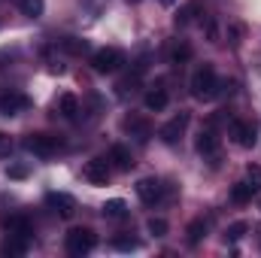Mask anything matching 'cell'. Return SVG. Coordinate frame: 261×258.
Listing matches in <instances>:
<instances>
[{"label":"cell","instance_id":"8","mask_svg":"<svg viewBox=\"0 0 261 258\" xmlns=\"http://www.w3.org/2000/svg\"><path fill=\"white\" fill-rule=\"evenodd\" d=\"M110 170H113L110 158H91V161H85L82 176H85L91 186H107V183H110Z\"/></svg>","mask_w":261,"mask_h":258},{"label":"cell","instance_id":"13","mask_svg":"<svg viewBox=\"0 0 261 258\" xmlns=\"http://www.w3.org/2000/svg\"><path fill=\"white\" fill-rule=\"evenodd\" d=\"M143 104H146V110H149V113H161V110H167V104H170V94H167V88L155 85V88H149V91H146Z\"/></svg>","mask_w":261,"mask_h":258},{"label":"cell","instance_id":"4","mask_svg":"<svg viewBox=\"0 0 261 258\" xmlns=\"http://www.w3.org/2000/svg\"><path fill=\"white\" fill-rule=\"evenodd\" d=\"M122 64H125V52L116 49V46H103V49H97V52L91 55L94 73H116Z\"/></svg>","mask_w":261,"mask_h":258},{"label":"cell","instance_id":"32","mask_svg":"<svg viewBox=\"0 0 261 258\" xmlns=\"http://www.w3.org/2000/svg\"><path fill=\"white\" fill-rule=\"evenodd\" d=\"M128 3H140V0H128Z\"/></svg>","mask_w":261,"mask_h":258},{"label":"cell","instance_id":"14","mask_svg":"<svg viewBox=\"0 0 261 258\" xmlns=\"http://www.w3.org/2000/svg\"><path fill=\"white\" fill-rule=\"evenodd\" d=\"M110 164L116 167V170H122V173H128L130 167H134V155H130L128 146H122V143H116L113 149H110Z\"/></svg>","mask_w":261,"mask_h":258},{"label":"cell","instance_id":"22","mask_svg":"<svg viewBox=\"0 0 261 258\" xmlns=\"http://www.w3.org/2000/svg\"><path fill=\"white\" fill-rule=\"evenodd\" d=\"M197 12H200V6H197V3H186V6L179 9V15H176V28H189V24L195 21Z\"/></svg>","mask_w":261,"mask_h":258},{"label":"cell","instance_id":"15","mask_svg":"<svg viewBox=\"0 0 261 258\" xmlns=\"http://www.w3.org/2000/svg\"><path fill=\"white\" fill-rule=\"evenodd\" d=\"M3 228H6V234H18V237H34V228H31V222H28L24 216H9V219L3 222Z\"/></svg>","mask_w":261,"mask_h":258},{"label":"cell","instance_id":"3","mask_svg":"<svg viewBox=\"0 0 261 258\" xmlns=\"http://www.w3.org/2000/svg\"><path fill=\"white\" fill-rule=\"evenodd\" d=\"M197 155L210 164V167H216L219 161H222V143H219V137H216V131L213 128H203L197 134Z\"/></svg>","mask_w":261,"mask_h":258},{"label":"cell","instance_id":"10","mask_svg":"<svg viewBox=\"0 0 261 258\" xmlns=\"http://www.w3.org/2000/svg\"><path fill=\"white\" fill-rule=\"evenodd\" d=\"M46 207L55 213V216H61V219H70L73 213H76V197L67 192H49L46 194Z\"/></svg>","mask_w":261,"mask_h":258},{"label":"cell","instance_id":"20","mask_svg":"<svg viewBox=\"0 0 261 258\" xmlns=\"http://www.w3.org/2000/svg\"><path fill=\"white\" fill-rule=\"evenodd\" d=\"M18 9H21V15H28V18H40L43 9H46V0H18Z\"/></svg>","mask_w":261,"mask_h":258},{"label":"cell","instance_id":"24","mask_svg":"<svg viewBox=\"0 0 261 258\" xmlns=\"http://www.w3.org/2000/svg\"><path fill=\"white\" fill-rule=\"evenodd\" d=\"M252 189H249V183H237L234 189H231V200L234 203H246V200H252Z\"/></svg>","mask_w":261,"mask_h":258},{"label":"cell","instance_id":"26","mask_svg":"<svg viewBox=\"0 0 261 258\" xmlns=\"http://www.w3.org/2000/svg\"><path fill=\"white\" fill-rule=\"evenodd\" d=\"M146 231H149L152 237H164V234H167V222H164V219H149V222H146Z\"/></svg>","mask_w":261,"mask_h":258},{"label":"cell","instance_id":"6","mask_svg":"<svg viewBox=\"0 0 261 258\" xmlns=\"http://www.w3.org/2000/svg\"><path fill=\"white\" fill-rule=\"evenodd\" d=\"M189 122H192V116H189V113H179V116H173L170 122H164V125H161V131H158L161 143L176 146V143L182 140V134L189 131Z\"/></svg>","mask_w":261,"mask_h":258},{"label":"cell","instance_id":"21","mask_svg":"<svg viewBox=\"0 0 261 258\" xmlns=\"http://www.w3.org/2000/svg\"><path fill=\"white\" fill-rule=\"evenodd\" d=\"M206 228H210V225H206V219H195V222L189 225V231H186V234H189V243H192V246H197V243L206 237Z\"/></svg>","mask_w":261,"mask_h":258},{"label":"cell","instance_id":"9","mask_svg":"<svg viewBox=\"0 0 261 258\" xmlns=\"http://www.w3.org/2000/svg\"><path fill=\"white\" fill-rule=\"evenodd\" d=\"M28 107H31L28 94H21V91H15V88H9V91L0 94V116H18V113H24Z\"/></svg>","mask_w":261,"mask_h":258},{"label":"cell","instance_id":"18","mask_svg":"<svg viewBox=\"0 0 261 258\" xmlns=\"http://www.w3.org/2000/svg\"><path fill=\"white\" fill-rule=\"evenodd\" d=\"M58 113H61L64 119H76V116H79V100H76V94H61V97H58Z\"/></svg>","mask_w":261,"mask_h":258},{"label":"cell","instance_id":"2","mask_svg":"<svg viewBox=\"0 0 261 258\" xmlns=\"http://www.w3.org/2000/svg\"><path fill=\"white\" fill-rule=\"evenodd\" d=\"M64 246H67L70 255L82 258V255H88V252L97 246V234H94L91 228H70L67 237H64Z\"/></svg>","mask_w":261,"mask_h":258},{"label":"cell","instance_id":"19","mask_svg":"<svg viewBox=\"0 0 261 258\" xmlns=\"http://www.w3.org/2000/svg\"><path fill=\"white\" fill-rule=\"evenodd\" d=\"M103 216H107V219H125V216H128V203L119 200V197H116V200H107V203H103Z\"/></svg>","mask_w":261,"mask_h":258},{"label":"cell","instance_id":"31","mask_svg":"<svg viewBox=\"0 0 261 258\" xmlns=\"http://www.w3.org/2000/svg\"><path fill=\"white\" fill-rule=\"evenodd\" d=\"M158 3H161V6H173L176 0H158Z\"/></svg>","mask_w":261,"mask_h":258},{"label":"cell","instance_id":"28","mask_svg":"<svg viewBox=\"0 0 261 258\" xmlns=\"http://www.w3.org/2000/svg\"><path fill=\"white\" fill-rule=\"evenodd\" d=\"M113 246L122 252H130V249H137V240L134 237H113Z\"/></svg>","mask_w":261,"mask_h":258},{"label":"cell","instance_id":"16","mask_svg":"<svg viewBox=\"0 0 261 258\" xmlns=\"http://www.w3.org/2000/svg\"><path fill=\"white\" fill-rule=\"evenodd\" d=\"M31 246V237H18V234H6V243H3V252L6 255H24Z\"/></svg>","mask_w":261,"mask_h":258},{"label":"cell","instance_id":"5","mask_svg":"<svg viewBox=\"0 0 261 258\" xmlns=\"http://www.w3.org/2000/svg\"><path fill=\"white\" fill-rule=\"evenodd\" d=\"M58 137H52V134H28L24 137V149L31 152V155H37V158H52L55 152H58Z\"/></svg>","mask_w":261,"mask_h":258},{"label":"cell","instance_id":"17","mask_svg":"<svg viewBox=\"0 0 261 258\" xmlns=\"http://www.w3.org/2000/svg\"><path fill=\"white\" fill-rule=\"evenodd\" d=\"M192 46L186 43V40H176L173 46H170V64H189L192 61Z\"/></svg>","mask_w":261,"mask_h":258},{"label":"cell","instance_id":"23","mask_svg":"<svg viewBox=\"0 0 261 258\" xmlns=\"http://www.w3.org/2000/svg\"><path fill=\"white\" fill-rule=\"evenodd\" d=\"M61 46H64V52H70V55H88V40H79V37H67Z\"/></svg>","mask_w":261,"mask_h":258},{"label":"cell","instance_id":"11","mask_svg":"<svg viewBox=\"0 0 261 258\" xmlns=\"http://www.w3.org/2000/svg\"><path fill=\"white\" fill-rule=\"evenodd\" d=\"M137 197H140L146 207H155V203L164 197V186H161V179H155V176H143V179L137 183Z\"/></svg>","mask_w":261,"mask_h":258},{"label":"cell","instance_id":"29","mask_svg":"<svg viewBox=\"0 0 261 258\" xmlns=\"http://www.w3.org/2000/svg\"><path fill=\"white\" fill-rule=\"evenodd\" d=\"M9 152H12V140H9V134L0 131V158H6Z\"/></svg>","mask_w":261,"mask_h":258},{"label":"cell","instance_id":"7","mask_svg":"<svg viewBox=\"0 0 261 258\" xmlns=\"http://www.w3.org/2000/svg\"><path fill=\"white\" fill-rule=\"evenodd\" d=\"M228 134H231L234 143L243 146V149H252V146L258 143V131H255V125H252V122H243V119H231Z\"/></svg>","mask_w":261,"mask_h":258},{"label":"cell","instance_id":"27","mask_svg":"<svg viewBox=\"0 0 261 258\" xmlns=\"http://www.w3.org/2000/svg\"><path fill=\"white\" fill-rule=\"evenodd\" d=\"M246 228H249L246 222H234V225H231V228L225 231V240H231V243H234V240H240V237L246 234Z\"/></svg>","mask_w":261,"mask_h":258},{"label":"cell","instance_id":"25","mask_svg":"<svg viewBox=\"0 0 261 258\" xmlns=\"http://www.w3.org/2000/svg\"><path fill=\"white\" fill-rule=\"evenodd\" d=\"M246 183H249L252 192H261V167L258 164H249L246 167Z\"/></svg>","mask_w":261,"mask_h":258},{"label":"cell","instance_id":"1","mask_svg":"<svg viewBox=\"0 0 261 258\" xmlns=\"http://www.w3.org/2000/svg\"><path fill=\"white\" fill-rule=\"evenodd\" d=\"M189 88H192V97L195 100H213L219 94V76H216V67L213 64H200L189 79Z\"/></svg>","mask_w":261,"mask_h":258},{"label":"cell","instance_id":"30","mask_svg":"<svg viewBox=\"0 0 261 258\" xmlns=\"http://www.w3.org/2000/svg\"><path fill=\"white\" fill-rule=\"evenodd\" d=\"M9 176H12V179H24L28 170H24V167H9Z\"/></svg>","mask_w":261,"mask_h":258},{"label":"cell","instance_id":"12","mask_svg":"<svg viewBox=\"0 0 261 258\" xmlns=\"http://www.w3.org/2000/svg\"><path fill=\"white\" fill-rule=\"evenodd\" d=\"M122 128L128 131L130 137H137L140 143H146V140L152 137V125H149V119H143V116H137V113H130Z\"/></svg>","mask_w":261,"mask_h":258}]
</instances>
